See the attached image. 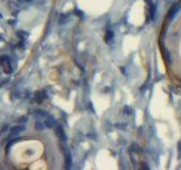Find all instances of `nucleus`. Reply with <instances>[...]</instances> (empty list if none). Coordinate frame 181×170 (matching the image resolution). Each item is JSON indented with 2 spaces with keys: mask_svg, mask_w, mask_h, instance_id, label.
Here are the masks:
<instances>
[{
  "mask_svg": "<svg viewBox=\"0 0 181 170\" xmlns=\"http://www.w3.org/2000/svg\"><path fill=\"white\" fill-rule=\"evenodd\" d=\"M0 65L2 66V69H4V72L6 73V74H11L13 73V67H11V62H10V59H9V57L6 56V55H4V56H1L0 57Z\"/></svg>",
  "mask_w": 181,
  "mask_h": 170,
  "instance_id": "1",
  "label": "nucleus"
},
{
  "mask_svg": "<svg viewBox=\"0 0 181 170\" xmlns=\"http://www.w3.org/2000/svg\"><path fill=\"white\" fill-rule=\"evenodd\" d=\"M54 132H56V135L58 136L59 140L61 141V142H66V141H67V136H66L65 131H64L62 126L57 125L56 126V128H54Z\"/></svg>",
  "mask_w": 181,
  "mask_h": 170,
  "instance_id": "2",
  "label": "nucleus"
},
{
  "mask_svg": "<svg viewBox=\"0 0 181 170\" xmlns=\"http://www.w3.org/2000/svg\"><path fill=\"white\" fill-rule=\"evenodd\" d=\"M25 129V126H14V127H11V129H10V132H9V137H14V136H17L18 134L23 132Z\"/></svg>",
  "mask_w": 181,
  "mask_h": 170,
  "instance_id": "3",
  "label": "nucleus"
},
{
  "mask_svg": "<svg viewBox=\"0 0 181 170\" xmlns=\"http://www.w3.org/2000/svg\"><path fill=\"white\" fill-rule=\"evenodd\" d=\"M147 5H148V10H150V18L151 19H154L155 17V11H156V6L154 5L152 0H146Z\"/></svg>",
  "mask_w": 181,
  "mask_h": 170,
  "instance_id": "4",
  "label": "nucleus"
},
{
  "mask_svg": "<svg viewBox=\"0 0 181 170\" xmlns=\"http://www.w3.org/2000/svg\"><path fill=\"white\" fill-rule=\"evenodd\" d=\"M44 125L45 127H48V128H52V127H54V124H56V120L53 117H51L50 115L48 113L47 116H45V118H44Z\"/></svg>",
  "mask_w": 181,
  "mask_h": 170,
  "instance_id": "5",
  "label": "nucleus"
},
{
  "mask_svg": "<svg viewBox=\"0 0 181 170\" xmlns=\"http://www.w3.org/2000/svg\"><path fill=\"white\" fill-rule=\"evenodd\" d=\"M72 154L69 151H66L65 153V164H66V169H69L72 167Z\"/></svg>",
  "mask_w": 181,
  "mask_h": 170,
  "instance_id": "6",
  "label": "nucleus"
},
{
  "mask_svg": "<svg viewBox=\"0 0 181 170\" xmlns=\"http://www.w3.org/2000/svg\"><path fill=\"white\" fill-rule=\"evenodd\" d=\"M180 9V5H178V6H175V7H173L171 10H170V13H169V18L171 19V18H173L174 16L177 15V13H178V10Z\"/></svg>",
  "mask_w": 181,
  "mask_h": 170,
  "instance_id": "7",
  "label": "nucleus"
},
{
  "mask_svg": "<svg viewBox=\"0 0 181 170\" xmlns=\"http://www.w3.org/2000/svg\"><path fill=\"white\" fill-rule=\"evenodd\" d=\"M68 18H69V15H66V14H62V15L60 16V24H64V23H67L68 22Z\"/></svg>",
  "mask_w": 181,
  "mask_h": 170,
  "instance_id": "8",
  "label": "nucleus"
},
{
  "mask_svg": "<svg viewBox=\"0 0 181 170\" xmlns=\"http://www.w3.org/2000/svg\"><path fill=\"white\" fill-rule=\"evenodd\" d=\"M163 56H164V60H165L167 62H170V61H171V59H170V55H169L167 49H163Z\"/></svg>",
  "mask_w": 181,
  "mask_h": 170,
  "instance_id": "9",
  "label": "nucleus"
},
{
  "mask_svg": "<svg viewBox=\"0 0 181 170\" xmlns=\"http://www.w3.org/2000/svg\"><path fill=\"white\" fill-rule=\"evenodd\" d=\"M44 127H45L44 123H43V124H42V123H40V121H36V123H35V128L37 129V131H43Z\"/></svg>",
  "mask_w": 181,
  "mask_h": 170,
  "instance_id": "10",
  "label": "nucleus"
},
{
  "mask_svg": "<svg viewBox=\"0 0 181 170\" xmlns=\"http://www.w3.org/2000/svg\"><path fill=\"white\" fill-rule=\"evenodd\" d=\"M112 37H113V33L109 31L108 33H107V35H105V41H107V42H109V40H110V37L112 39Z\"/></svg>",
  "mask_w": 181,
  "mask_h": 170,
  "instance_id": "11",
  "label": "nucleus"
},
{
  "mask_svg": "<svg viewBox=\"0 0 181 170\" xmlns=\"http://www.w3.org/2000/svg\"><path fill=\"white\" fill-rule=\"evenodd\" d=\"M178 152H179V158H181V141L178 143Z\"/></svg>",
  "mask_w": 181,
  "mask_h": 170,
  "instance_id": "12",
  "label": "nucleus"
},
{
  "mask_svg": "<svg viewBox=\"0 0 181 170\" xmlns=\"http://www.w3.org/2000/svg\"><path fill=\"white\" fill-rule=\"evenodd\" d=\"M25 119H27V118H26V117H22V118H21V121H23V123H24V121H26Z\"/></svg>",
  "mask_w": 181,
  "mask_h": 170,
  "instance_id": "13",
  "label": "nucleus"
},
{
  "mask_svg": "<svg viewBox=\"0 0 181 170\" xmlns=\"http://www.w3.org/2000/svg\"><path fill=\"white\" fill-rule=\"evenodd\" d=\"M0 18H1V14H0Z\"/></svg>",
  "mask_w": 181,
  "mask_h": 170,
  "instance_id": "14",
  "label": "nucleus"
}]
</instances>
